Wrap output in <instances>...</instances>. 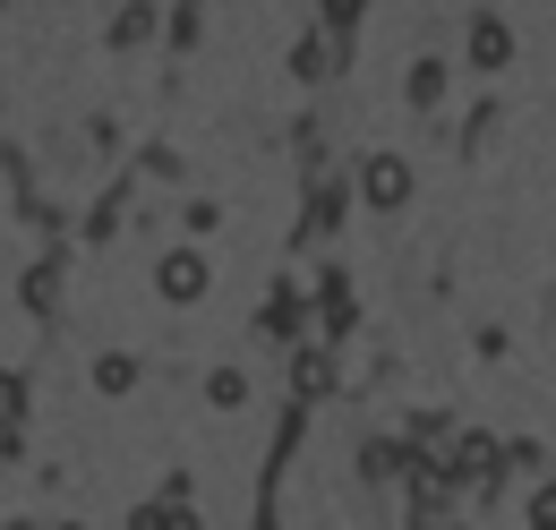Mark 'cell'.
<instances>
[{
  "label": "cell",
  "instance_id": "obj_2",
  "mask_svg": "<svg viewBox=\"0 0 556 530\" xmlns=\"http://www.w3.org/2000/svg\"><path fill=\"white\" fill-rule=\"evenodd\" d=\"M359 198L368 205H412V163L403 154H368L359 163Z\"/></svg>",
  "mask_w": 556,
  "mask_h": 530
},
{
  "label": "cell",
  "instance_id": "obj_5",
  "mask_svg": "<svg viewBox=\"0 0 556 530\" xmlns=\"http://www.w3.org/2000/svg\"><path fill=\"white\" fill-rule=\"evenodd\" d=\"M326 377H334V368H326V351H300V359H291V394H300V402L326 394Z\"/></svg>",
  "mask_w": 556,
  "mask_h": 530
},
{
  "label": "cell",
  "instance_id": "obj_11",
  "mask_svg": "<svg viewBox=\"0 0 556 530\" xmlns=\"http://www.w3.org/2000/svg\"><path fill=\"white\" fill-rule=\"evenodd\" d=\"M70 530H77V522H70Z\"/></svg>",
  "mask_w": 556,
  "mask_h": 530
},
{
  "label": "cell",
  "instance_id": "obj_7",
  "mask_svg": "<svg viewBox=\"0 0 556 530\" xmlns=\"http://www.w3.org/2000/svg\"><path fill=\"white\" fill-rule=\"evenodd\" d=\"M403 86H412V103H437V94H445V68H437V61H412Z\"/></svg>",
  "mask_w": 556,
  "mask_h": 530
},
{
  "label": "cell",
  "instance_id": "obj_9",
  "mask_svg": "<svg viewBox=\"0 0 556 530\" xmlns=\"http://www.w3.org/2000/svg\"><path fill=\"white\" fill-rule=\"evenodd\" d=\"M17 411H26V386H17L9 368H0V428H17Z\"/></svg>",
  "mask_w": 556,
  "mask_h": 530
},
{
  "label": "cell",
  "instance_id": "obj_10",
  "mask_svg": "<svg viewBox=\"0 0 556 530\" xmlns=\"http://www.w3.org/2000/svg\"><path fill=\"white\" fill-rule=\"evenodd\" d=\"M531 530H556V479L540 488V496H531Z\"/></svg>",
  "mask_w": 556,
  "mask_h": 530
},
{
  "label": "cell",
  "instance_id": "obj_3",
  "mask_svg": "<svg viewBox=\"0 0 556 530\" xmlns=\"http://www.w3.org/2000/svg\"><path fill=\"white\" fill-rule=\"evenodd\" d=\"M471 61H480V68L514 61V26H505V17H471Z\"/></svg>",
  "mask_w": 556,
  "mask_h": 530
},
{
  "label": "cell",
  "instance_id": "obj_1",
  "mask_svg": "<svg viewBox=\"0 0 556 530\" xmlns=\"http://www.w3.org/2000/svg\"><path fill=\"white\" fill-rule=\"evenodd\" d=\"M206 282H214V265L198 257V249H163V257H154V291H163V300H180V308H189V300H206Z\"/></svg>",
  "mask_w": 556,
  "mask_h": 530
},
{
  "label": "cell",
  "instance_id": "obj_6",
  "mask_svg": "<svg viewBox=\"0 0 556 530\" xmlns=\"http://www.w3.org/2000/svg\"><path fill=\"white\" fill-rule=\"evenodd\" d=\"M240 394H249V377H240L231 359H223V368H206V402H223V411H231Z\"/></svg>",
  "mask_w": 556,
  "mask_h": 530
},
{
  "label": "cell",
  "instance_id": "obj_8",
  "mask_svg": "<svg viewBox=\"0 0 556 530\" xmlns=\"http://www.w3.org/2000/svg\"><path fill=\"white\" fill-rule=\"evenodd\" d=\"M112 35H121V43H138V35H154V9H121V17H112Z\"/></svg>",
  "mask_w": 556,
  "mask_h": 530
},
{
  "label": "cell",
  "instance_id": "obj_4",
  "mask_svg": "<svg viewBox=\"0 0 556 530\" xmlns=\"http://www.w3.org/2000/svg\"><path fill=\"white\" fill-rule=\"evenodd\" d=\"M94 386H103V394H129V386H138V351H103V359H94Z\"/></svg>",
  "mask_w": 556,
  "mask_h": 530
}]
</instances>
